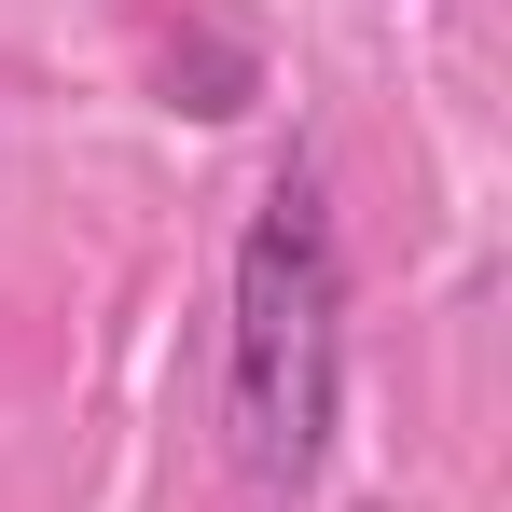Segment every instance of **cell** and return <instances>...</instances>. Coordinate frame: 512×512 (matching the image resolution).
I'll use <instances>...</instances> for the list:
<instances>
[{"label":"cell","instance_id":"obj_1","mask_svg":"<svg viewBox=\"0 0 512 512\" xmlns=\"http://www.w3.org/2000/svg\"><path fill=\"white\" fill-rule=\"evenodd\" d=\"M333 346H346L333 208H319V180H277L250 208V250H236V471H250L263 499L319 471Z\"/></svg>","mask_w":512,"mask_h":512}]
</instances>
